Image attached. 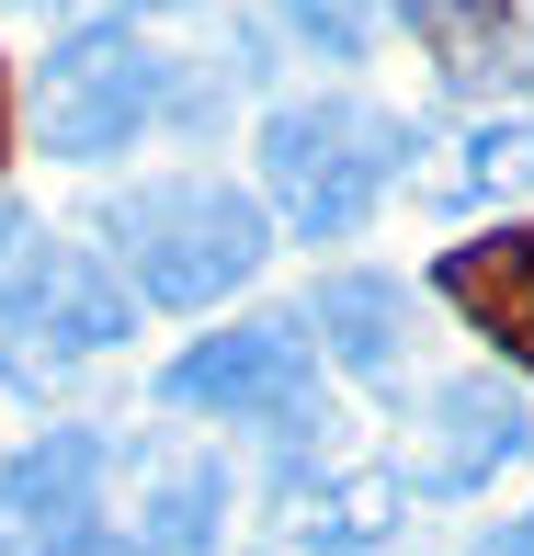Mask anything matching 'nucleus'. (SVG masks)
Listing matches in <instances>:
<instances>
[{
	"instance_id": "obj_7",
	"label": "nucleus",
	"mask_w": 534,
	"mask_h": 556,
	"mask_svg": "<svg viewBox=\"0 0 534 556\" xmlns=\"http://www.w3.org/2000/svg\"><path fill=\"white\" fill-rule=\"evenodd\" d=\"M103 477H114L103 432H80V420L35 432L0 466V556H58V545L103 534Z\"/></svg>"
},
{
	"instance_id": "obj_17",
	"label": "nucleus",
	"mask_w": 534,
	"mask_h": 556,
	"mask_svg": "<svg viewBox=\"0 0 534 556\" xmlns=\"http://www.w3.org/2000/svg\"><path fill=\"white\" fill-rule=\"evenodd\" d=\"M58 556H137V545H125L114 522H103V534H80V545H58Z\"/></svg>"
},
{
	"instance_id": "obj_11",
	"label": "nucleus",
	"mask_w": 534,
	"mask_h": 556,
	"mask_svg": "<svg viewBox=\"0 0 534 556\" xmlns=\"http://www.w3.org/2000/svg\"><path fill=\"white\" fill-rule=\"evenodd\" d=\"M227 534V466L216 454H183V443H148L137 454V522L125 545L137 556H206Z\"/></svg>"
},
{
	"instance_id": "obj_3",
	"label": "nucleus",
	"mask_w": 534,
	"mask_h": 556,
	"mask_svg": "<svg viewBox=\"0 0 534 556\" xmlns=\"http://www.w3.org/2000/svg\"><path fill=\"white\" fill-rule=\"evenodd\" d=\"M160 103H171V68H160V46H148L125 12L69 23V35L35 58V91H23L35 148H46V160H69V170L125 160V148L160 125Z\"/></svg>"
},
{
	"instance_id": "obj_20",
	"label": "nucleus",
	"mask_w": 534,
	"mask_h": 556,
	"mask_svg": "<svg viewBox=\"0 0 534 556\" xmlns=\"http://www.w3.org/2000/svg\"><path fill=\"white\" fill-rule=\"evenodd\" d=\"M0 12H35V0H0Z\"/></svg>"
},
{
	"instance_id": "obj_4",
	"label": "nucleus",
	"mask_w": 534,
	"mask_h": 556,
	"mask_svg": "<svg viewBox=\"0 0 534 556\" xmlns=\"http://www.w3.org/2000/svg\"><path fill=\"white\" fill-rule=\"evenodd\" d=\"M137 330V295L103 250L80 239H35L23 273L0 285V387L12 397H58L69 375H91L103 352H125Z\"/></svg>"
},
{
	"instance_id": "obj_5",
	"label": "nucleus",
	"mask_w": 534,
	"mask_h": 556,
	"mask_svg": "<svg viewBox=\"0 0 534 556\" xmlns=\"http://www.w3.org/2000/svg\"><path fill=\"white\" fill-rule=\"evenodd\" d=\"M160 409L308 432V420H319V341H308V318H239V330H206L194 352L160 364Z\"/></svg>"
},
{
	"instance_id": "obj_2",
	"label": "nucleus",
	"mask_w": 534,
	"mask_h": 556,
	"mask_svg": "<svg viewBox=\"0 0 534 556\" xmlns=\"http://www.w3.org/2000/svg\"><path fill=\"white\" fill-rule=\"evenodd\" d=\"M410 170V125L352 91H308V103L262 114V193L296 239H352Z\"/></svg>"
},
{
	"instance_id": "obj_1",
	"label": "nucleus",
	"mask_w": 534,
	"mask_h": 556,
	"mask_svg": "<svg viewBox=\"0 0 534 556\" xmlns=\"http://www.w3.org/2000/svg\"><path fill=\"white\" fill-rule=\"evenodd\" d=\"M103 239L125 262V295H148V307H216L273 262V216L216 170H171V182L114 193Z\"/></svg>"
},
{
	"instance_id": "obj_8",
	"label": "nucleus",
	"mask_w": 534,
	"mask_h": 556,
	"mask_svg": "<svg viewBox=\"0 0 534 556\" xmlns=\"http://www.w3.org/2000/svg\"><path fill=\"white\" fill-rule=\"evenodd\" d=\"M432 295L467 318L477 341L512 375H534V227H489V239H455L432 262Z\"/></svg>"
},
{
	"instance_id": "obj_16",
	"label": "nucleus",
	"mask_w": 534,
	"mask_h": 556,
	"mask_svg": "<svg viewBox=\"0 0 534 556\" xmlns=\"http://www.w3.org/2000/svg\"><path fill=\"white\" fill-rule=\"evenodd\" d=\"M467 556H534V511H512V522H500V534H477Z\"/></svg>"
},
{
	"instance_id": "obj_6",
	"label": "nucleus",
	"mask_w": 534,
	"mask_h": 556,
	"mask_svg": "<svg viewBox=\"0 0 534 556\" xmlns=\"http://www.w3.org/2000/svg\"><path fill=\"white\" fill-rule=\"evenodd\" d=\"M534 454V420H523V397L500 387V375H455V387H432L421 397V420H410V443H398V500H477L500 466H523Z\"/></svg>"
},
{
	"instance_id": "obj_18",
	"label": "nucleus",
	"mask_w": 534,
	"mask_h": 556,
	"mask_svg": "<svg viewBox=\"0 0 534 556\" xmlns=\"http://www.w3.org/2000/svg\"><path fill=\"white\" fill-rule=\"evenodd\" d=\"M0 160H12V68H0Z\"/></svg>"
},
{
	"instance_id": "obj_19",
	"label": "nucleus",
	"mask_w": 534,
	"mask_h": 556,
	"mask_svg": "<svg viewBox=\"0 0 534 556\" xmlns=\"http://www.w3.org/2000/svg\"><path fill=\"white\" fill-rule=\"evenodd\" d=\"M137 12H183V0H125V23H137Z\"/></svg>"
},
{
	"instance_id": "obj_10",
	"label": "nucleus",
	"mask_w": 534,
	"mask_h": 556,
	"mask_svg": "<svg viewBox=\"0 0 534 556\" xmlns=\"http://www.w3.org/2000/svg\"><path fill=\"white\" fill-rule=\"evenodd\" d=\"M410 193L432 216H477V205H523L534 193V114H477L410 170Z\"/></svg>"
},
{
	"instance_id": "obj_12",
	"label": "nucleus",
	"mask_w": 534,
	"mask_h": 556,
	"mask_svg": "<svg viewBox=\"0 0 534 556\" xmlns=\"http://www.w3.org/2000/svg\"><path fill=\"white\" fill-rule=\"evenodd\" d=\"M296 318H308V341L341 375H398L410 364V285L398 273H319V295Z\"/></svg>"
},
{
	"instance_id": "obj_13",
	"label": "nucleus",
	"mask_w": 534,
	"mask_h": 556,
	"mask_svg": "<svg viewBox=\"0 0 534 556\" xmlns=\"http://www.w3.org/2000/svg\"><path fill=\"white\" fill-rule=\"evenodd\" d=\"M387 12L432 46V68H444L455 91H477L489 68H512V0H387Z\"/></svg>"
},
{
	"instance_id": "obj_14",
	"label": "nucleus",
	"mask_w": 534,
	"mask_h": 556,
	"mask_svg": "<svg viewBox=\"0 0 534 556\" xmlns=\"http://www.w3.org/2000/svg\"><path fill=\"white\" fill-rule=\"evenodd\" d=\"M273 23H285L308 58H364L375 46V0H273Z\"/></svg>"
},
{
	"instance_id": "obj_9",
	"label": "nucleus",
	"mask_w": 534,
	"mask_h": 556,
	"mask_svg": "<svg viewBox=\"0 0 534 556\" xmlns=\"http://www.w3.org/2000/svg\"><path fill=\"white\" fill-rule=\"evenodd\" d=\"M398 477L387 466H296L285 477V545L296 556H375L398 534Z\"/></svg>"
},
{
	"instance_id": "obj_15",
	"label": "nucleus",
	"mask_w": 534,
	"mask_h": 556,
	"mask_svg": "<svg viewBox=\"0 0 534 556\" xmlns=\"http://www.w3.org/2000/svg\"><path fill=\"white\" fill-rule=\"evenodd\" d=\"M23 250H35V216H23L12 193H0V285H12V273H23Z\"/></svg>"
}]
</instances>
